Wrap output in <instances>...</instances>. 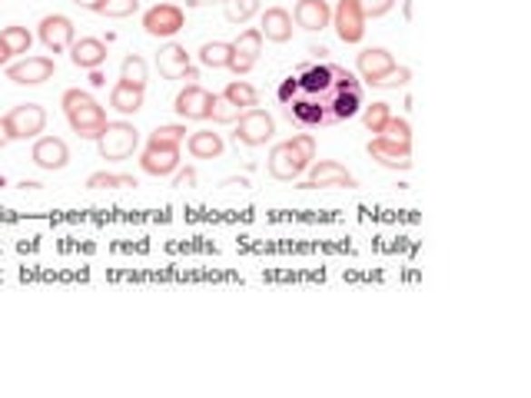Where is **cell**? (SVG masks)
Instances as JSON below:
<instances>
[{"label": "cell", "instance_id": "cell-41", "mask_svg": "<svg viewBox=\"0 0 531 398\" xmlns=\"http://www.w3.org/2000/svg\"><path fill=\"white\" fill-rule=\"evenodd\" d=\"M196 183H200V176H196L193 166H186V170H180V173H176V180H173L176 189H193Z\"/></svg>", "mask_w": 531, "mask_h": 398}, {"label": "cell", "instance_id": "cell-5", "mask_svg": "<svg viewBox=\"0 0 531 398\" xmlns=\"http://www.w3.org/2000/svg\"><path fill=\"white\" fill-rule=\"evenodd\" d=\"M326 186H342V189H359V180L336 160H312L310 176L300 183V189H326Z\"/></svg>", "mask_w": 531, "mask_h": 398}, {"label": "cell", "instance_id": "cell-18", "mask_svg": "<svg viewBox=\"0 0 531 398\" xmlns=\"http://www.w3.org/2000/svg\"><path fill=\"white\" fill-rule=\"evenodd\" d=\"M70 60L80 70H97L106 63V44L97 37H80L70 44Z\"/></svg>", "mask_w": 531, "mask_h": 398}, {"label": "cell", "instance_id": "cell-44", "mask_svg": "<svg viewBox=\"0 0 531 398\" xmlns=\"http://www.w3.org/2000/svg\"><path fill=\"white\" fill-rule=\"evenodd\" d=\"M90 87H106V77L100 73V67L90 70Z\"/></svg>", "mask_w": 531, "mask_h": 398}, {"label": "cell", "instance_id": "cell-27", "mask_svg": "<svg viewBox=\"0 0 531 398\" xmlns=\"http://www.w3.org/2000/svg\"><path fill=\"white\" fill-rule=\"evenodd\" d=\"M120 80H126V83H133V87H143L146 90V80H150L146 60L140 57V53H130V57H123V63H120Z\"/></svg>", "mask_w": 531, "mask_h": 398}, {"label": "cell", "instance_id": "cell-9", "mask_svg": "<svg viewBox=\"0 0 531 398\" xmlns=\"http://www.w3.org/2000/svg\"><path fill=\"white\" fill-rule=\"evenodd\" d=\"M7 127L14 140H37V133L47 127V110L40 103H20L7 113Z\"/></svg>", "mask_w": 531, "mask_h": 398}, {"label": "cell", "instance_id": "cell-46", "mask_svg": "<svg viewBox=\"0 0 531 398\" xmlns=\"http://www.w3.org/2000/svg\"><path fill=\"white\" fill-rule=\"evenodd\" d=\"M7 60H10L7 47H4V44H0V67H7Z\"/></svg>", "mask_w": 531, "mask_h": 398}, {"label": "cell", "instance_id": "cell-39", "mask_svg": "<svg viewBox=\"0 0 531 398\" xmlns=\"http://www.w3.org/2000/svg\"><path fill=\"white\" fill-rule=\"evenodd\" d=\"M359 7H362V14L369 17H386L388 10L396 7V0H359Z\"/></svg>", "mask_w": 531, "mask_h": 398}, {"label": "cell", "instance_id": "cell-28", "mask_svg": "<svg viewBox=\"0 0 531 398\" xmlns=\"http://www.w3.org/2000/svg\"><path fill=\"white\" fill-rule=\"evenodd\" d=\"M0 44L7 47L10 57H17V53H30V44H34V37H30L27 27H4V30H0Z\"/></svg>", "mask_w": 531, "mask_h": 398}, {"label": "cell", "instance_id": "cell-36", "mask_svg": "<svg viewBox=\"0 0 531 398\" xmlns=\"http://www.w3.org/2000/svg\"><path fill=\"white\" fill-rule=\"evenodd\" d=\"M136 10H140V0H103V4L97 7V14L113 17V20H123V17H133Z\"/></svg>", "mask_w": 531, "mask_h": 398}, {"label": "cell", "instance_id": "cell-14", "mask_svg": "<svg viewBox=\"0 0 531 398\" xmlns=\"http://www.w3.org/2000/svg\"><path fill=\"white\" fill-rule=\"evenodd\" d=\"M210 107H212V93L200 87V83H190L173 100V110L180 120H210Z\"/></svg>", "mask_w": 531, "mask_h": 398}, {"label": "cell", "instance_id": "cell-1", "mask_svg": "<svg viewBox=\"0 0 531 398\" xmlns=\"http://www.w3.org/2000/svg\"><path fill=\"white\" fill-rule=\"evenodd\" d=\"M60 107H64V117H67V123L74 127V133H77L80 140H97L100 130L106 127L103 107L90 97L87 90H67V93L60 97Z\"/></svg>", "mask_w": 531, "mask_h": 398}, {"label": "cell", "instance_id": "cell-37", "mask_svg": "<svg viewBox=\"0 0 531 398\" xmlns=\"http://www.w3.org/2000/svg\"><path fill=\"white\" fill-rule=\"evenodd\" d=\"M379 136H386L392 143H412V127H408L406 117H388V123L382 127Z\"/></svg>", "mask_w": 531, "mask_h": 398}, {"label": "cell", "instance_id": "cell-6", "mask_svg": "<svg viewBox=\"0 0 531 398\" xmlns=\"http://www.w3.org/2000/svg\"><path fill=\"white\" fill-rule=\"evenodd\" d=\"M183 27H186V14L176 7V4H166V0L163 4H153V7L143 14V30L150 37H160V40L176 37Z\"/></svg>", "mask_w": 531, "mask_h": 398}, {"label": "cell", "instance_id": "cell-4", "mask_svg": "<svg viewBox=\"0 0 531 398\" xmlns=\"http://www.w3.org/2000/svg\"><path fill=\"white\" fill-rule=\"evenodd\" d=\"M266 166H270L272 180H280V183H292V180H300V176L310 170V160H306V156H302L300 150H296V146L286 140V143L272 146Z\"/></svg>", "mask_w": 531, "mask_h": 398}, {"label": "cell", "instance_id": "cell-49", "mask_svg": "<svg viewBox=\"0 0 531 398\" xmlns=\"http://www.w3.org/2000/svg\"><path fill=\"white\" fill-rule=\"evenodd\" d=\"M166 4H173V0H166Z\"/></svg>", "mask_w": 531, "mask_h": 398}, {"label": "cell", "instance_id": "cell-47", "mask_svg": "<svg viewBox=\"0 0 531 398\" xmlns=\"http://www.w3.org/2000/svg\"><path fill=\"white\" fill-rule=\"evenodd\" d=\"M222 186H250V183H246V180L240 176V180H222Z\"/></svg>", "mask_w": 531, "mask_h": 398}, {"label": "cell", "instance_id": "cell-20", "mask_svg": "<svg viewBox=\"0 0 531 398\" xmlns=\"http://www.w3.org/2000/svg\"><path fill=\"white\" fill-rule=\"evenodd\" d=\"M286 113H290V120H296V123L306 130L329 123L326 103H319V100H292V103H286Z\"/></svg>", "mask_w": 531, "mask_h": 398}, {"label": "cell", "instance_id": "cell-26", "mask_svg": "<svg viewBox=\"0 0 531 398\" xmlns=\"http://www.w3.org/2000/svg\"><path fill=\"white\" fill-rule=\"evenodd\" d=\"M230 60H232V44L226 40H210L200 47V63L210 70H230Z\"/></svg>", "mask_w": 531, "mask_h": 398}, {"label": "cell", "instance_id": "cell-25", "mask_svg": "<svg viewBox=\"0 0 531 398\" xmlns=\"http://www.w3.org/2000/svg\"><path fill=\"white\" fill-rule=\"evenodd\" d=\"M186 150L193 160H216V156H222V136L212 133V130H196L186 140Z\"/></svg>", "mask_w": 531, "mask_h": 398}, {"label": "cell", "instance_id": "cell-34", "mask_svg": "<svg viewBox=\"0 0 531 398\" xmlns=\"http://www.w3.org/2000/svg\"><path fill=\"white\" fill-rule=\"evenodd\" d=\"M388 117H392V110H388V103H382V100L362 110V123H366L369 133H376V136L382 133V127L388 123Z\"/></svg>", "mask_w": 531, "mask_h": 398}, {"label": "cell", "instance_id": "cell-7", "mask_svg": "<svg viewBox=\"0 0 531 398\" xmlns=\"http://www.w3.org/2000/svg\"><path fill=\"white\" fill-rule=\"evenodd\" d=\"M329 24L336 27L342 44H359V40L366 37V14L359 7V0H339Z\"/></svg>", "mask_w": 531, "mask_h": 398}, {"label": "cell", "instance_id": "cell-15", "mask_svg": "<svg viewBox=\"0 0 531 398\" xmlns=\"http://www.w3.org/2000/svg\"><path fill=\"white\" fill-rule=\"evenodd\" d=\"M140 166L143 173L150 176H170L180 170V146H163V143H146L143 156H140Z\"/></svg>", "mask_w": 531, "mask_h": 398}, {"label": "cell", "instance_id": "cell-38", "mask_svg": "<svg viewBox=\"0 0 531 398\" xmlns=\"http://www.w3.org/2000/svg\"><path fill=\"white\" fill-rule=\"evenodd\" d=\"M329 77H332V90H359L356 73H352V70H346V67L329 63Z\"/></svg>", "mask_w": 531, "mask_h": 398}, {"label": "cell", "instance_id": "cell-3", "mask_svg": "<svg viewBox=\"0 0 531 398\" xmlns=\"http://www.w3.org/2000/svg\"><path fill=\"white\" fill-rule=\"evenodd\" d=\"M272 133H276V120H272V113H266V110L260 107H250L242 110V117L236 120V143L242 146H266L272 140Z\"/></svg>", "mask_w": 531, "mask_h": 398}, {"label": "cell", "instance_id": "cell-30", "mask_svg": "<svg viewBox=\"0 0 531 398\" xmlns=\"http://www.w3.org/2000/svg\"><path fill=\"white\" fill-rule=\"evenodd\" d=\"M260 0H222V14H226L230 24H246V20L260 14Z\"/></svg>", "mask_w": 531, "mask_h": 398}, {"label": "cell", "instance_id": "cell-13", "mask_svg": "<svg viewBox=\"0 0 531 398\" xmlns=\"http://www.w3.org/2000/svg\"><path fill=\"white\" fill-rule=\"evenodd\" d=\"M366 150L386 170H412V143H392L386 136H372Z\"/></svg>", "mask_w": 531, "mask_h": 398}, {"label": "cell", "instance_id": "cell-40", "mask_svg": "<svg viewBox=\"0 0 531 398\" xmlns=\"http://www.w3.org/2000/svg\"><path fill=\"white\" fill-rule=\"evenodd\" d=\"M290 143L296 146V150H300V153L306 156L310 163L316 160V136H312V133H296V136L290 140Z\"/></svg>", "mask_w": 531, "mask_h": 398}, {"label": "cell", "instance_id": "cell-16", "mask_svg": "<svg viewBox=\"0 0 531 398\" xmlns=\"http://www.w3.org/2000/svg\"><path fill=\"white\" fill-rule=\"evenodd\" d=\"M30 160H34L40 170L57 173V170H64V166L70 163V150L60 136H40L37 143H34V150H30Z\"/></svg>", "mask_w": 531, "mask_h": 398}, {"label": "cell", "instance_id": "cell-45", "mask_svg": "<svg viewBox=\"0 0 531 398\" xmlns=\"http://www.w3.org/2000/svg\"><path fill=\"white\" fill-rule=\"evenodd\" d=\"M74 4H77V7H84V10H97L103 0H74Z\"/></svg>", "mask_w": 531, "mask_h": 398}, {"label": "cell", "instance_id": "cell-21", "mask_svg": "<svg viewBox=\"0 0 531 398\" xmlns=\"http://www.w3.org/2000/svg\"><path fill=\"white\" fill-rule=\"evenodd\" d=\"M110 107H113L116 113H123V117L140 113V110H143V87H133V83L120 80V83L110 90Z\"/></svg>", "mask_w": 531, "mask_h": 398}, {"label": "cell", "instance_id": "cell-12", "mask_svg": "<svg viewBox=\"0 0 531 398\" xmlns=\"http://www.w3.org/2000/svg\"><path fill=\"white\" fill-rule=\"evenodd\" d=\"M262 53V34L260 27H250L242 30L240 37L232 40V60H230V70L232 73H240V77H246L252 67H256V60H260Z\"/></svg>", "mask_w": 531, "mask_h": 398}, {"label": "cell", "instance_id": "cell-33", "mask_svg": "<svg viewBox=\"0 0 531 398\" xmlns=\"http://www.w3.org/2000/svg\"><path fill=\"white\" fill-rule=\"evenodd\" d=\"M408 80H412V70L408 67H388L386 73H379L376 80H369V87H376V90H398V87H406Z\"/></svg>", "mask_w": 531, "mask_h": 398}, {"label": "cell", "instance_id": "cell-31", "mask_svg": "<svg viewBox=\"0 0 531 398\" xmlns=\"http://www.w3.org/2000/svg\"><path fill=\"white\" fill-rule=\"evenodd\" d=\"M120 186H140L136 183V176H126V173H90L87 176V189H120Z\"/></svg>", "mask_w": 531, "mask_h": 398}, {"label": "cell", "instance_id": "cell-2", "mask_svg": "<svg viewBox=\"0 0 531 398\" xmlns=\"http://www.w3.org/2000/svg\"><path fill=\"white\" fill-rule=\"evenodd\" d=\"M136 146H140V130L133 123H123V120H116V123H106L97 136V150L103 160L110 163H123L130 156L136 153Z\"/></svg>", "mask_w": 531, "mask_h": 398}, {"label": "cell", "instance_id": "cell-22", "mask_svg": "<svg viewBox=\"0 0 531 398\" xmlns=\"http://www.w3.org/2000/svg\"><path fill=\"white\" fill-rule=\"evenodd\" d=\"M362 110V93L359 90H332V100L326 103L329 120H352Z\"/></svg>", "mask_w": 531, "mask_h": 398}, {"label": "cell", "instance_id": "cell-42", "mask_svg": "<svg viewBox=\"0 0 531 398\" xmlns=\"http://www.w3.org/2000/svg\"><path fill=\"white\" fill-rule=\"evenodd\" d=\"M296 93H300V80H296V77L282 80V83H280V103H292V100H296Z\"/></svg>", "mask_w": 531, "mask_h": 398}, {"label": "cell", "instance_id": "cell-10", "mask_svg": "<svg viewBox=\"0 0 531 398\" xmlns=\"http://www.w3.org/2000/svg\"><path fill=\"white\" fill-rule=\"evenodd\" d=\"M57 73V63L50 57H24L20 63H10L7 80L17 83V87H37V83H47L50 77Z\"/></svg>", "mask_w": 531, "mask_h": 398}, {"label": "cell", "instance_id": "cell-19", "mask_svg": "<svg viewBox=\"0 0 531 398\" xmlns=\"http://www.w3.org/2000/svg\"><path fill=\"white\" fill-rule=\"evenodd\" d=\"M260 34H262V40H270V44H286V40H292V14L286 7H266Z\"/></svg>", "mask_w": 531, "mask_h": 398}, {"label": "cell", "instance_id": "cell-11", "mask_svg": "<svg viewBox=\"0 0 531 398\" xmlns=\"http://www.w3.org/2000/svg\"><path fill=\"white\" fill-rule=\"evenodd\" d=\"M37 34H40V40H44V47H47L50 53H64V50H70V44L77 40L74 20L64 17V14H47V17L40 20Z\"/></svg>", "mask_w": 531, "mask_h": 398}, {"label": "cell", "instance_id": "cell-29", "mask_svg": "<svg viewBox=\"0 0 531 398\" xmlns=\"http://www.w3.org/2000/svg\"><path fill=\"white\" fill-rule=\"evenodd\" d=\"M222 97L226 100H232L240 110H250V107H256L260 103V93H256V87L252 83H246V80H232L230 87L222 90Z\"/></svg>", "mask_w": 531, "mask_h": 398}, {"label": "cell", "instance_id": "cell-8", "mask_svg": "<svg viewBox=\"0 0 531 398\" xmlns=\"http://www.w3.org/2000/svg\"><path fill=\"white\" fill-rule=\"evenodd\" d=\"M156 70H160V77L163 80H196L200 73H196V67L190 63V50L183 47V44H176V40H170V44H163L160 47V53H156Z\"/></svg>", "mask_w": 531, "mask_h": 398}, {"label": "cell", "instance_id": "cell-48", "mask_svg": "<svg viewBox=\"0 0 531 398\" xmlns=\"http://www.w3.org/2000/svg\"><path fill=\"white\" fill-rule=\"evenodd\" d=\"M20 189H40V183H34V180H24V183H20Z\"/></svg>", "mask_w": 531, "mask_h": 398}, {"label": "cell", "instance_id": "cell-35", "mask_svg": "<svg viewBox=\"0 0 531 398\" xmlns=\"http://www.w3.org/2000/svg\"><path fill=\"white\" fill-rule=\"evenodd\" d=\"M186 140V127L183 123H163V127H156L150 133L146 143H163V146H180Z\"/></svg>", "mask_w": 531, "mask_h": 398}, {"label": "cell", "instance_id": "cell-17", "mask_svg": "<svg viewBox=\"0 0 531 398\" xmlns=\"http://www.w3.org/2000/svg\"><path fill=\"white\" fill-rule=\"evenodd\" d=\"M329 20H332V7H329L326 0H300L296 7H292V24L302 30H326Z\"/></svg>", "mask_w": 531, "mask_h": 398}, {"label": "cell", "instance_id": "cell-23", "mask_svg": "<svg viewBox=\"0 0 531 398\" xmlns=\"http://www.w3.org/2000/svg\"><path fill=\"white\" fill-rule=\"evenodd\" d=\"M388 67H396V57L388 53L386 47H369L359 53V73H362V80H376L379 73H386Z\"/></svg>", "mask_w": 531, "mask_h": 398}, {"label": "cell", "instance_id": "cell-32", "mask_svg": "<svg viewBox=\"0 0 531 398\" xmlns=\"http://www.w3.org/2000/svg\"><path fill=\"white\" fill-rule=\"evenodd\" d=\"M242 117V110L232 103V100H226L220 93V97H212V107H210V120L212 123H220V127H230V123H236V120Z\"/></svg>", "mask_w": 531, "mask_h": 398}, {"label": "cell", "instance_id": "cell-43", "mask_svg": "<svg viewBox=\"0 0 531 398\" xmlns=\"http://www.w3.org/2000/svg\"><path fill=\"white\" fill-rule=\"evenodd\" d=\"M10 143H14V133L7 127V117H0V150H7Z\"/></svg>", "mask_w": 531, "mask_h": 398}, {"label": "cell", "instance_id": "cell-24", "mask_svg": "<svg viewBox=\"0 0 531 398\" xmlns=\"http://www.w3.org/2000/svg\"><path fill=\"white\" fill-rule=\"evenodd\" d=\"M296 80H300L302 93H310V97H322V93H329V90H332L329 63H312V67H302Z\"/></svg>", "mask_w": 531, "mask_h": 398}]
</instances>
